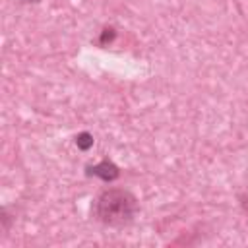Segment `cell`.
I'll list each match as a JSON object with an SVG mask.
<instances>
[{"label":"cell","mask_w":248,"mask_h":248,"mask_svg":"<svg viewBox=\"0 0 248 248\" xmlns=\"http://www.w3.org/2000/svg\"><path fill=\"white\" fill-rule=\"evenodd\" d=\"M85 174H87V176H97V178H101V180H105V182H112V180H116V178L120 176V169H118L112 161L103 159V161H99L97 165L87 167V169H85Z\"/></svg>","instance_id":"7a4b0ae2"},{"label":"cell","mask_w":248,"mask_h":248,"mask_svg":"<svg viewBox=\"0 0 248 248\" xmlns=\"http://www.w3.org/2000/svg\"><path fill=\"white\" fill-rule=\"evenodd\" d=\"M23 4H37V2H41V0H21Z\"/></svg>","instance_id":"8992f818"},{"label":"cell","mask_w":248,"mask_h":248,"mask_svg":"<svg viewBox=\"0 0 248 248\" xmlns=\"http://www.w3.org/2000/svg\"><path fill=\"white\" fill-rule=\"evenodd\" d=\"M0 221H2V231H8V227H10V217H8L6 209L0 211Z\"/></svg>","instance_id":"5b68a950"},{"label":"cell","mask_w":248,"mask_h":248,"mask_svg":"<svg viewBox=\"0 0 248 248\" xmlns=\"http://www.w3.org/2000/svg\"><path fill=\"white\" fill-rule=\"evenodd\" d=\"M91 211L99 223H103L107 227L122 229L126 225H130L134 221V217L138 215L140 202L130 190L108 188V190H103L95 198Z\"/></svg>","instance_id":"6da1fadb"},{"label":"cell","mask_w":248,"mask_h":248,"mask_svg":"<svg viewBox=\"0 0 248 248\" xmlns=\"http://www.w3.org/2000/svg\"><path fill=\"white\" fill-rule=\"evenodd\" d=\"M114 37H116V31H114V27H105L103 29V33H101V37H99V45H108V43H112L114 41Z\"/></svg>","instance_id":"277c9868"},{"label":"cell","mask_w":248,"mask_h":248,"mask_svg":"<svg viewBox=\"0 0 248 248\" xmlns=\"http://www.w3.org/2000/svg\"><path fill=\"white\" fill-rule=\"evenodd\" d=\"M93 136L89 134V132H79L78 136H76V145H78V149H81V151H87V149H91L93 147Z\"/></svg>","instance_id":"3957f363"}]
</instances>
